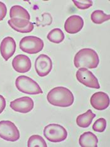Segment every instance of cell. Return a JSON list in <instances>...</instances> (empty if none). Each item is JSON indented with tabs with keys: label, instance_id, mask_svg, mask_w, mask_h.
<instances>
[{
	"label": "cell",
	"instance_id": "7a4b0ae2",
	"mask_svg": "<svg viewBox=\"0 0 110 147\" xmlns=\"http://www.w3.org/2000/svg\"><path fill=\"white\" fill-rule=\"evenodd\" d=\"M99 59L95 51L90 48L81 49L75 54L74 64L75 68L94 69L98 66Z\"/></svg>",
	"mask_w": 110,
	"mask_h": 147
},
{
	"label": "cell",
	"instance_id": "ffe728a7",
	"mask_svg": "<svg viewBox=\"0 0 110 147\" xmlns=\"http://www.w3.org/2000/svg\"><path fill=\"white\" fill-rule=\"evenodd\" d=\"M27 146L28 147H47V145L42 136L38 135L31 136L28 140Z\"/></svg>",
	"mask_w": 110,
	"mask_h": 147
},
{
	"label": "cell",
	"instance_id": "9c48e42d",
	"mask_svg": "<svg viewBox=\"0 0 110 147\" xmlns=\"http://www.w3.org/2000/svg\"><path fill=\"white\" fill-rule=\"evenodd\" d=\"M9 106L16 112L26 114L33 109L34 102L33 99L29 97H23L11 101Z\"/></svg>",
	"mask_w": 110,
	"mask_h": 147
},
{
	"label": "cell",
	"instance_id": "2e32d148",
	"mask_svg": "<svg viewBox=\"0 0 110 147\" xmlns=\"http://www.w3.org/2000/svg\"><path fill=\"white\" fill-rule=\"evenodd\" d=\"M96 117V114L93 113L91 109L87 111L86 113L81 114L77 117L76 124L78 126L83 128L88 127L92 123L93 120Z\"/></svg>",
	"mask_w": 110,
	"mask_h": 147
},
{
	"label": "cell",
	"instance_id": "cb8c5ba5",
	"mask_svg": "<svg viewBox=\"0 0 110 147\" xmlns=\"http://www.w3.org/2000/svg\"><path fill=\"white\" fill-rule=\"evenodd\" d=\"M6 107V100L3 95H0V114L5 110Z\"/></svg>",
	"mask_w": 110,
	"mask_h": 147
},
{
	"label": "cell",
	"instance_id": "30bf717a",
	"mask_svg": "<svg viewBox=\"0 0 110 147\" xmlns=\"http://www.w3.org/2000/svg\"><path fill=\"white\" fill-rule=\"evenodd\" d=\"M84 27L83 18L79 15H72L66 20L64 24V29L66 32L70 34H77Z\"/></svg>",
	"mask_w": 110,
	"mask_h": 147
},
{
	"label": "cell",
	"instance_id": "52a82bcc",
	"mask_svg": "<svg viewBox=\"0 0 110 147\" xmlns=\"http://www.w3.org/2000/svg\"><path fill=\"white\" fill-rule=\"evenodd\" d=\"M76 78L79 82L86 87L96 89L100 88L98 80L87 68H79L76 72Z\"/></svg>",
	"mask_w": 110,
	"mask_h": 147
},
{
	"label": "cell",
	"instance_id": "7c38bea8",
	"mask_svg": "<svg viewBox=\"0 0 110 147\" xmlns=\"http://www.w3.org/2000/svg\"><path fill=\"white\" fill-rule=\"evenodd\" d=\"M91 105L97 111H103L109 105V98L105 92H98L94 93L90 99Z\"/></svg>",
	"mask_w": 110,
	"mask_h": 147
},
{
	"label": "cell",
	"instance_id": "8992f818",
	"mask_svg": "<svg viewBox=\"0 0 110 147\" xmlns=\"http://www.w3.org/2000/svg\"><path fill=\"white\" fill-rule=\"evenodd\" d=\"M20 134L18 127L10 121H0V138L8 142H17Z\"/></svg>",
	"mask_w": 110,
	"mask_h": 147
},
{
	"label": "cell",
	"instance_id": "9a60e30c",
	"mask_svg": "<svg viewBox=\"0 0 110 147\" xmlns=\"http://www.w3.org/2000/svg\"><path fill=\"white\" fill-rule=\"evenodd\" d=\"M79 143L82 147H97L98 139L94 133L87 131L80 136Z\"/></svg>",
	"mask_w": 110,
	"mask_h": 147
},
{
	"label": "cell",
	"instance_id": "ba28073f",
	"mask_svg": "<svg viewBox=\"0 0 110 147\" xmlns=\"http://www.w3.org/2000/svg\"><path fill=\"white\" fill-rule=\"evenodd\" d=\"M35 69L40 77L48 75L52 69V61L50 57L45 54H40L35 62Z\"/></svg>",
	"mask_w": 110,
	"mask_h": 147
},
{
	"label": "cell",
	"instance_id": "44dd1931",
	"mask_svg": "<svg viewBox=\"0 0 110 147\" xmlns=\"http://www.w3.org/2000/svg\"><path fill=\"white\" fill-rule=\"evenodd\" d=\"M106 127V121L105 118H99L97 119L93 125V129L96 132L102 133L105 131Z\"/></svg>",
	"mask_w": 110,
	"mask_h": 147
},
{
	"label": "cell",
	"instance_id": "4fadbf2b",
	"mask_svg": "<svg viewBox=\"0 0 110 147\" xmlns=\"http://www.w3.org/2000/svg\"><path fill=\"white\" fill-rule=\"evenodd\" d=\"M16 42L11 37H6L3 39L0 44V53L5 61H8L13 56L16 51Z\"/></svg>",
	"mask_w": 110,
	"mask_h": 147
},
{
	"label": "cell",
	"instance_id": "277c9868",
	"mask_svg": "<svg viewBox=\"0 0 110 147\" xmlns=\"http://www.w3.org/2000/svg\"><path fill=\"white\" fill-rule=\"evenodd\" d=\"M43 135L47 140L53 143L64 141L67 137L65 128L58 124H50L43 129Z\"/></svg>",
	"mask_w": 110,
	"mask_h": 147
},
{
	"label": "cell",
	"instance_id": "ac0fdd59",
	"mask_svg": "<svg viewBox=\"0 0 110 147\" xmlns=\"http://www.w3.org/2000/svg\"><path fill=\"white\" fill-rule=\"evenodd\" d=\"M65 39L64 34L61 28H53L47 35V39L50 42L55 43V44H60Z\"/></svg>",
	"mask_w": 110,
	"mask_h": 147
},
{
	"label": "cell",
	"instance_id": "6da1fadb",
	"mask_svg": "<svg viewBox=\"0 0 110 147\" xmlns=\"http://www.w3.org/2000/svg\"><path fill=\"white\" fill-rule=\"evenodd\" d=\"M47 99L49 104L54 106L67 107L73 104L74 97L72 92L67 88L57 87L49 92Z\"/></svg>",
	"mask_w": 110,
	"mask_h": 147
},
{
	"label": "cell",
	"instance_id": "3957f363",
	"mask_svg": "<svg viewBox=\"0 0 110 147\" xmlns=\"http://www.w3.org/2000/svg\"><path fill=\"white\" fill-rule=\"evenodd\" d=\"M15 85L19 91L24 94L28 95L43 94V91L39 85L33 79L27 76H19L16 79Z\"/></svg>",
	"mask_w": 110,
	"mask_h": 147
},
{
	"label": "cell",
	"instance_id": "8fae6325",
	"mask_svg": "<svg viewBox=\"0 0 110 147\" xmlns=\"http://www.w3.org/2000/svg\"><path fill=\"white\" fill-rule=\"evenodd\" d=\"M8 24L15 31L23 34L30 33L34 28L33 24L25 19L11 18L8 21Z\"/></svg>",
	"mask_w": 110,
	"mask_h": 147
},
{
	"label": "cell",
	"instance_id": "5bb4252c",
	"mask_svg": "<svg viewBox=\"0 0 110 147\" xmlns=\"http://www.w3.org/2000/svg\"><path fill=\"white\" fill-rule=\"evenodd\" d=\"M12 66L16 71L25 73L30 70L31 62L30 59L27 56L24 54H19L13 59Z\"/></svg>",
	"mask_w": 110,
	"mask_h": 147
},
{
	"label": "cell",
	"instance_id": "7402d4cb",
	"mask_svg": "<svg viewBox=\"0 0 110 147\" xmlns=\"http://www.w3.org/2000/svg\"><path fill=\"white\" fill-rule=\"evenodd\" d=\"M75 6L78 9H86L93 6V2L91 0H73Z\"/></svg>",
	"mask_w": 110,
	"mask_h": 147
},
{
	"label": "cell",
	"instance_id": "603a6c76",
	"mask_svg": "<svg viewBox=\"0 0 110 147\" xmlns=\"http://www.w3.org/2000/svg\"><path fill=\"white\" fill-rule=\"evenodd\" d=\"M6 13H7V8L5 3L0 1V21L4 20Z\"/></svg>",
	"mask_w": 110,
	"mask_h": 147
},
{
	"label": "cell",
	"instance_id": "e0dca14e",
	"mask_svg": "<svg viewBox=\"0 0 110 147\" xmlns=\"http://www.w3.org/2000/svg\"><path fill=\"white\" fill-rule=\"evenodd\" d=\"M10 18H21L29 21L30 20V15L27 9L20 5H14L10 8L9 11Z\"/></svg>",
	"mask_w": 110,
	"mask_h": 147
},
{
	"label": "cell",
	"instance_id": "5b68a950",
	"mask_svg": "<svg viewBox=\"0 0 110 147\" xmlns=\"http://www.w3.org/2000/svg\"><path fill=\"white\" fill-rule=\"evenodd\" d=\"M20 48L29 54H35L40 53L43 48L44 43L42 39L35 36H26L22 38L20 42Z\"/></svg>",
	"mask_w": 110,
	"mask_h": 147
},
{
	"label": "cell",
	"instance_id": "d6986e66",
	"mask_svg": "<svg viewBox=\"0 0 110 147\" xmlns=\"http://www.w3.org/2000/svg\"><path fill=\"white\" fill-rule=\"evenodd\" d=\"M110 15H107L103 11L97 9L94 11L91 15V19L94 24H101L109 20Z\"/></svg>",
	"mask_w": 110,
	"mask_h": 147
}]
</instances>
